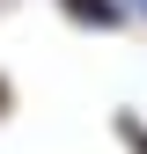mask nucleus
<instances>
[{
    "label": "nucleus",
    "instance_id": "f257e3e1",
    "mask_svg": "<svg viewBox=\"0 0 147 154\" xmlns=\"http://www.w3.org/2000/svg\"><path fill=\"white\" fill-rule=\"evenodd\" d=\"M59 15H66V29H88V37L125 29V0H59Z\"/></svg>",
    "mask_w": 147,
    "mask_h": 154
},
{
    "label": "nucleus",
    "instance_id": "f03ea898",
    "mask_svg": "<svg viewBox=\"0 0 147 154\" xmlns=\"http://www.w3.org/2000/svg\"><path fill=\"white\" fill-rule=\"evenodd\" d=\"M110 132L125 140V154H147V118H140V110H118V118H110Z\"/></svg>",
    "mask_w": 147,
    "mask_h": 154
},
{
    "label": "nucleus",
    "instance_id": "7ed1b4c3",
    "mask_svg": "<svg viewBox=\"0 0 147 154\" xmlns=\"http://www.w3.org/2000/svg\"><path fill=\"white\" fill-rule=\"evenodd\" d=\"M125 15H147V0H125Z\"/></svg>",
    "mask_w": 147,
    "mask_h": 154
},
{
    "label": "nucleus",
    "instance_id": "20e7f679",
    "mask_svg": "<svg viewBox=\"0 0 147 154\" xmlns=\"http://www.w3.org/2000/svg\"><path fill=\"white\" fill-rule=\"evenodd\" d=\"M0 110H8V81H0Z\"/></svg>",
    "mask_w": 147,
    "mask_h": 154
}]
</instances>
